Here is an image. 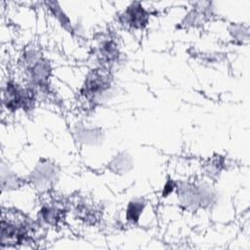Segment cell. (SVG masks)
<instances>
[{
  "mask_svg": "<svg viewBox=\"0 0 250 250\" xmlns=\"http://www.w3.org/2000/svg\"><path fill=\"white\" fill-rule=\"evenodd\" d=\"M1 246H17L24 244L32 239L34 226L22 215L3 213L1 222Z\"/></svg>",
  "mask_w": 250,
  "mask_h": 250,
  "instance_id": "obj_1",
  "label": "cell"
},
{
  "mask_svg": "<svg viewBox=\"0 0 250 250\" xmlns=\"http://www.w3.org/2000/svg\"><path fill=\"white\" fill-rule=\"evenodd\" d=\"M112 87V78L105 68H98L91 71L85 78L80 89V94L89 103H98L108 96Z\"/></svg>",
  "mask_w": 250,
  "mask_h": 250,
  "instance_id": "obj_2",
  "label": "cell"
},
{
  "mask_svg": "<svg viewBox=\"0 0 250 250\" xmlns=\"http://www.w3.org/2000/svg\"><path fill=\"white\" fill-rule=\"evenodd\" d=\"M121 21L131 28L143 29L149 21V12L141 2H133L123 11Z\"/></svg>",
  "mask_w": 250,
  "mask_h": 250,
  "instance_id": "obj_3",
  "label": "cell"
},
{
  "mask_svg": "<svg viewBox=\"0 0 250 250\" xmlns=\"http://www.w3.org/2000/svg\"><path fill=\"white\" fill-rule=\"evenodd\" d=\"M97 57L103 68L108 69L118 62L119 50L117 43L112 38L103 39L97 46Z\"/></svg>",
  "mask_w": 250,
  "mask_h": 250,
  "instance_id": "obj_4",
  "label": "cell"
},
{
  "mask_svg": "<svg viewBox=\"0 0 250 250\" xmlns=\"http://www.w3.org/2000/svg\"><path fill=\"white\" fill-rule=\"evenodd\" d=\"M65 210L62 205L55 202L45 203L41 206L38 212V218L41 222L48 226H57L64 219Z\"/></svg>",
  "mask_w": 250,
  "mask_h": 250,
  "instance_id": "obj_5",
  "label": "cell"
},
{
  "mask_svg": "<svg viewBox=\"0 0 250 250\" xmlns=\"http://www.w3.org/2000/svg\"><path fill=\"white\" fill-rule=\"evenodd\" d=\"M46 6L48 7V10L51 12V14L59 21V22L62 24V26L66 29L68 32L73 33L74 29L71 25V21L67 15L63 12V10L61 8L60 4L58 2H46Z\"/></svg>",
  "mask_w": 250,
  "mask_h": 250,
  "instance_id": "obj_6",
  "label": "cell"
},
{
  "mask_svg": "<svg viewBox=\"0 0 250 250\" xmlns=\"http://www.w3.org/2000/svg\"><path fill=\"white\" fill-rule=\"evenodd\" d=\"M146 207V201L141 198L131 200L126 208V220L130 224H137Z\"/></svg>",
  "mask_w": 250,
  "mask_h": 250,
  "instance_id": "obj_7",
  "label": "cell"
},
{
  "mask_svg": "<svg viewBox=\"0 0 250 250\" xmlns=\"http://www.w3.org/2000/svg\"><path fill=\"white\" fill-rule=\"evenodd\" d=\"M176 188V185L173 181H169L166 183V185L164 186V189H163V196H167L169 193H171L173 191V189Z\"/></svg>",
  "mask_w": 250,
  "mask_h": 250,
  "instance_id": "obj_8",
  "label": "cell"
}]
</instances>
